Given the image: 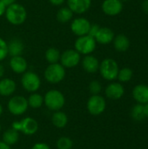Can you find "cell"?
I'll list each match as a JSON object with an SVG mask.
<instances>
[{
	"instance_id": "1",
	"label": "cell",
	"mask_w": 148,
	"mask_h": 149,
	"mask_svg": "<svg viewBox=\"0 0 148 149\" xmlns=\"http://www.w3.org/2000/svg\"><path fill=\"white\" fill-rule=\"evenodd\" d=\"M5 17L7 21L13 25H20L26 20L27 12L25 8L19 3H13L6 7Z\"/></svg>"
},
{
	"instance_id": "2",
	"label": "cell",
	"mask_w": 148,
	"mask_h": 149,
	"mask_svg": "<svg viewBox=\"0 0 148 149\" xmlns=\"http://www.w3.org/2000/svg\"><path fill=\"white\" fill-rule=\"evenodd\" d=\"M44 103L49 110L59 111L65 104V98L64 94L58 90H50L44 97Z\"/></svg>"
},
{
	"instance_id": "3",
	"label": "cell",
	"mask_w": 148,
	"mask_h": 149,
	"mask_svg": "<svg viewBox=\"0 0 148 149\" xmlns=\"http://www.w3.org/2000/svg\"><path fill=\"white\" fill-rule=\"evenodd\" d=\"M11 128L26 135H33L38 130V124L35 119L26 117L21 120L13 121L11 124Z\"/></svg>"
},
{
	"instance_id": "4",
	"label": "cell",
	"mask_w": 148,
	"mask_h": 149,
	"mask_svg": "<svg viewBox=\"0 0 148 149\" xmlns=\"http://www.w3.org/2000/svg\"><path fill=\"white\" fill-rule=\"evenodd\" d=\"M99 72L103 79L112 81L117 79L120 71L118 63L113 58H106L99 64Z\"/></svg>"
},
{
	"instance_id": "5",
	"label": "cell",
	"mask_w": 148,
	"mask_h": 149,
	"mask_svg": "<svg viewBox=\"0 0 148 149\" xmlns=\"http://www.w3.org/2000/svg\"><path fill=\"white\" fill-rule=\"evenodd\" d=\"M65 77V68L59 63L50 64L44 71V78L51 84H58Z\"/></svg>"
},
{
	"instance_id": "6",
	"label": "cell",
	"mask_w": 148,
	"mask_h": 149,
	"mask_svg": "<svg viewBox=\"0 0 148 149\" xmlns=\"http://www.w3.org/2000/svg\"><path fill=\"white\" fill-rule=\"evenodd\" d=\"M96 40L94 38L89 35H84L78 37L74 44V49L81 55H89L94 52L96 48Z\"/></svg>"
},
{
	"instance_id": "7",
	"label": "cell",
	"mask_w": 148,
	"mask_h": 149,
	"mask_svg": "<svg viewBox=\"0 0 148 149\" xmlns=\"http://www.w3.org/2000/svg\"><path fill=\"white\" fill-rule=\"evenodd\" d=\"M7 107H8L9 112L11 114L22 115L27 111L29 105H28L27 99L20 95H16L10 99V100L8 101Z\"/></svg>"
},
{
	"instance_id": "8",
	"label": "cell",
	"mask_w": 148,
	"mask_h": 149,
	"mask_svg": "<svg viewBox=\"0 0 148 149\" xmlns=\"http://www.w3.org/2000/svg\"><path fill=\"white\" fill-rule=\"evenodd\" d=\"M21 84L25 91L36 93L41 86V80L37 73L33 72H25L22 76Z\"/></svg>"
},
{
	"instance_id": "9",
	"label": "cell",
	"mask_w": 148,
	"mask_h": 149,
	"mask_svg": "<svg viewBox=\"0 0 148 149\" xmlns=\"http://www.w3.org/2000/svg\"><path fill=\"white\" fill-rule=\"evenodd\" d=\"M86 107L88 112L92 115L98 116L105 112L106 107V102L105 98L99 94L92 95L87 101Z\"/></svg>"
},
{
	"instance_id": "10",
	"label": "cell",
	"mask_w": 148,
	"mask_h": 149,
	"mask_svg": "<svg viewBox=\"0 0 148 149\" xmlns=\"http://www.w3.org/2000/svg\"><path fill=\"white\" fill-rule=\"evenodd\" d=\"M80 54L75 49H68L60 55V64L65 68H72L80 62Z\"/></svg>"
},
{
	"instance_id": "11",
	"label": "cell",
	"mask_w": 148,
	"mask_h": 149,
	"mask_svg": "<svg viewBox=\"0 0 148 149\" xmlns=\"http://www.w3.org/2000/svg\"><path fill=\"white\" fill-rule=\"evenodd\" d=\"M90 21L85 17H77L71 24L72 31L78 37L87 35L91 27Z\"/></svg>"
},
{
	"instance_id": "12",
	"label": "cell",
	"mask_w": 148,
	"mask_h": 149,
	"mask_svg": "<svg viewBox=\"0 0 148 149\" xmlns=\"http://www.w3.org/2000/svg\"><path fill=\"white\" fill-rule=\"evenodd\" d=\"M101 8L106 15L113 17L122 11L123 3L120 0H104Z\"/></svg>"
},
{
	"instance_id": "13",
	"label": "cell",
	"mask_w": 148,
	"mask_h": 149,
	"mask_svg": "<svg viewBox=\"0 0 148 149\" xmlns=\"http://www.w3.org/2000/svg\"><path fill=\"white\" fill-rule=\"evenodd\" d=\"M66 2L67 7L77 14L86 12L92 5V0H66Z\"/></svg>"
},
{
	"instance_id": "14",
	"label": "cell",
	"mask_w": 148,
	"mask_h": 149,
	"mask_svg": "<svg viewBox=\"0 0 148 149\" xmlns=\"http://www.w3.org/2000/svg\"><path fill=\"white\" fill-rule=\"evenodd\" d=\"M125 93L124 86L118 82H113L109 84L106 88V95L108 99L113 100H120Z\"/></svg>"
},
{
	"instance_id": "15",
	"label": "cell",
	"mask_w": 148,
	"mask_h": 149,
	"mask_svg": "<svg viewBox=\"0 0 148 149\" xmlns=\"http://www.w3.org/2000/svg\"><path fill=\"white\" fill-rule=\"evenodd\" d=\"M94 38L96 42L100 45H108L113 42L114 33L108 27H100Z\"/></svg>"
},
{
	"instance_id": "16",
	"label": "cell",
	"mask_w": 148,
	"mask_h": 149,
	"mask_svg": "<svg viewBox=\"0 0 148 149\" xmlns=\"http://www.w3.org/2000/svg\"><path fill=\"white\" fill-rule=\"evenodd\" d=\"M10 69L17 74L24 73L26 72L28 64L24 58L20 56H13L10 59Z\"/></svg>"
},
{
	"instance_id": "17",
	"label": "cell",
	"mask_w": 148,
	"mask_h": 149,
	"mask_svg": "<svg viewBox=\"0 0 148 149\" xmlns=\"http://www.w3.org/2000/svg\"><path fill=\"white\" fill-rule=\"evenodd\" d=\"M133 97L139 103L145 105L148 103V86L147 85H137L133 90Z\"/></svg>"
},
{
	"instance_id": "18",
	"label": "cell",
	"mask_w": 148,
	"mask_h": 149,
	"mask_svg": "<svg viewBox=\"0 0 148 149\" xmlns=\"http://www.w3.org/2000/svg\"><path fill=\"white\" fill-rule=\"evenodd\" d=\"M99 64L100 63L99 59L91 54L85 55V58L82 59V67L85 72L89 73H95L96 72H98L99 68Z\"/></svg>"
},
{
	"instance_id": "19",
	"label": "cell",
	"mask_w": 148,
	"mask_h": 149,
	"mask_svg": "<svg viewBox=\"0 0 148 149\" xmlns=\"http://www.w3.org/2000/svg\"><path fill=\"white\" fill-rule=\"evenodd\" d=\"M17 88L15 81L11 79L5 78L0 79V95L3 97H8L12 95Z\"/></svg>"
},
{
	"instance_id": "20",
	"label": "cell",
	"mask_w": 148,
	"mask_h": 149,
	"mask_svg": "<svg viewBox=\"0 0 148 149\" xmlns=\"http://www.w3.org/2000/svg\"><path fill=\"white\" fill-rule=\"evenodd\" d=\"M113 42L115 50L120 52H124L127 51L128 48L130 47V40L124 34H119L116 37H114Z\"/></svg>"
},
{
	"instance_id": "21",
	"label": "cell",
	"mask_w": 148,
	"mask_h": 149,
	"mask_svg": "<svg viewBox=\"0 0 148 149\" xmlns=\"http://www.w3.org/2000/svg\"><path fill=\"white\" fill-rule=\"evenodd\" d=\"M24 49L23 42L18 38H13L8 43V54L11 57L20 56Z\"/></svg>"
},
{
	"instance_id": "22",
	"label": "cell",
	"mask_w": 148,
	"mask_h": 149,
	"mask_svg": "<svg viewBox=\"0 0 148 149\" xmlns=\"http://www.w3.org/2000/svg\"><path fill=\"white\" fill-rule=\"evenodd\" d=\"M51 122L56 127L64 128L68 123V117L65 113L61 112L60 110L56 111L51 116Z\"/></svg>"
},
{
	"instance_id": "23",
	"label": "cell",
	"mask_w": 148,
	"mask_h": 149,
	"mask_svg": "<svg viewBox=\"0 0 148 149\" xmlns=\"http://www.w3.org/2000/svg\"><path fill=\"white\" fill-rule=\"evenodd\" d=\"M18 140H19V132L14 130L11 127L6 130L3 134V141L7 145H9L10 147L17 143Z\"/></svg>"
},
{
	"instance_id": "24",
	"label": "cell",
	"mask_w": 148,
	"mask_h": 149,
	"mask_svg": "<svg viewBox=\"0 0 148 149\" xmlns=\"http://www.w3.org/2000/svg\"><path fill=\"white\" fill-rule=\"evenodd\" d=\"M28 105L31 108L37 109L42 107L44 104V97L38 93H31V94L27 99Z\"/></svg>"
},
{
	"instance_id": "25",
	"label": "cell",
	"mask_w": 148,
	"mask_h": 149,
	"mask_svg": "<svg viewBox=\"0 0 148 149\" xmlns=\"http://www.w3.org/2000/svg\"><path fill=\"white\" fill-rule=\"evenodd\" d=\"M73 16V12L68 7H62L57 12V19L60 23L69 22Z\"/></svg>"
},
{
	"instance_id": "26",
	"label": "cell",
	"mask_w": 148,
	"mask_h": 149,
	"mask_svg": "<svg viewBox=\"0 0 148 149\" xmlns=\"http://www.w3.org/2000/svg\"><path fill=\"white\" fill-rule=\"evenodd\" d=\"M61 53L59 51L54 47H50L45 52V59L49 64L58 63L60 59Z\"/></svg>"
},
{
	"instance_id": "27",
	"label": "cell",
	"mask_w": 148,
	"mask_h": 149,
	"mask_svg": "<svg viewBox=\"0 0 148 149\" xmlns=\"http://www.w3.org/2000/svg\"><path fill=\"white\" fill-rule=\"evenodd\" d=\"M131 115H132V118L135 121H142L146 118L145 113H144V105L139 104V103L135 105L132 109Z\"/></svg>"
},
{
	"instance_id": "28",
	"label": "cell",
	"mask_w": 148,
	"mask_h": 149,
	"mask_svg": "<svg viewBox=\"0 0 148 149\" xmlns=\"http://www.w3.org/2000/svg\"><path fill=\"white\" fill-rule=\"evenodd\" d=\"M133 71L132 69L128 68V67H124L122 69H120L118 73V77L117 79L120 81V82H128L132 79L133 78Z\"/></svg>"
},
{
	"instance_id": "29",
	"label": "cell",
	"mask_w": 148,
	"mask_h": 149,
	"mask_svg": "<svg viewBox=\"0 0 148 149\" xmlns=\"http://www.w3.org/2000/svg\"><path fill=\"white\" fill-rule=\"evenodd\" d=\"M73 147V141L69 137L62 136L57 141L58 149H72Z\"/></svg>"
},
{
	"instance_id": "30",
	"label": "cell",
	"mask_w": 148,
	"mask_h": 149,
	"mask_svg": "<svg viewBox=\"0 0 148 149\" xmlns=\"http://www.w3.org/2000/svg\"><path fill=\"white\" fill-rule=\"evenodd\" d=\"M89 91L92 95L99 94L102 91V86L99 81L98 80H92L89 84Z\"/></svg>"
},
{
	"instance_id": "31",
	"label": "cell",
	"mask_w": 148,
	"mask_h": 149,
	"mask_svg": "<svg viewBox=\"0 0 148 149\" xmlns=\"http://www.w3.org/2000/svg\"><path fill=\"white\" fill-rule=\"evenodd\" d=\"M8 55V43L0 38V62Z\"/></svg>"
},
{
	"instance_id": "32",
	"label": "cell",
	"mask_w": 148,
	"mask_h": 149,
	"mask_svg": "<svg viewBox=\"0 0 148 149\" xmlns=\"http://www.w3.org/2000/svg\"><path fill=\"white\" fill-rule=\"evenodd\" d=\"M99 28H100V26L98 25V24H91V27H90V30H89L87 35H89V36H91L92 38H95V36H96L97 32L99 31Z\"/></svg>"
},
{
	"instance_id": "33",
	"label": "cell",
	"mask_w": 148,
	"mask_h": 149,
	"mask_svg": "<svg viewBox=\"0 0 148 149\" xmlns=\"http://www.w3.org/2000/svg\"><path fill=\"white\" fill-rule=\"evenodd\" d=\"M31 149H51L48 144L44 142H38L32 146Z\"/></svg>"
},
{
	"instance_id": "34",
	"label": "cell",
	"mask_w": 148,
	"mask_h": 149,
	"mask_svg": "<svg viewBox=\"0 0 148 149\" xmlns=\"http://www.w3.org/2000/svg\"><path fill=\"white\" fill-rule=\"evenodd\" d=\"M65 1H66V0H49V2H50L51 4L56 5V6H58V5L63 4Z\"/></svg>"
},
{
	"instance_id": "35",
	"label": "cell",
	"mask_w": 148,
	"mask_h": 149,
	"mask_svg": "<svg viewBox=\"0 0 148 149\" xmlns=\"http://www.w3.org/2000/svg\"><path fill=\"white\" fill-rule=\"evenodd\" d=\"M6 7H8V6H10V5H11V4H13V3H16V0H0Z\"/></svg>"
},
{
	"instance_id": "36",
	"label": "cell",
	"mask_w": 148,
	"mask_h": 149,
	"mask_svg": "<svg viewBox=\"0 0 148 149\" xmlns=\"http://www.w3.org/2000/svg\"><path fill=\"white\" fill-rule=\"evenodd\" d=\"M5 10H6V6L0 1V17L3 16V15H4Z\"/></svg>"
},
{
	"instance_id": "37",
	"label": "cell",
	"mask_w": 148,
	"mask_h": 149,
	"mask_svg": "<svg viewBox=\"0 0 148 149\" xmlns=\"http://www.w3.org/2000/svg\"><path fill=\"white\" fill-rule=\"evenodd\" d=\"M142 10L148 13V0H145L143 3H142Z\"/></svg>"
},
{
	"instance_id": "38",
	"label": "cell",
	"mask_w": 148,
	"mask_h": 149,
	"mask_svg": "<svg viewBox=\"0 0 148 149\" xmlns=\"http://www.w3.org/2000/svg\"><path fill=\"white\" fill-rule=\"evenodd\" d=\"M0 149H10V147L2 141H0Z\"/></svg>"
},
{
	"instance_id": "39",
	"label": "cell",
	"mask_w": 148,
	"mask_h": 149,
	"mask_svg": "<svg viewBox=\"0 0 148 149\" xmlns=\"http://www.w3.org/2000/svg\"><path fill=\"white\" fill-rule=\"evenodd\" d=\"M3 74H4V67H3V65L0 63V79H2V77L3 76Z\"/></svg>"
},
{
	"instance_id": "40",
	"label": "cell",
	"mask_w": 148,
	"mask_h": 149,
	"mask_svg": "<svg viewBox=\"0 0 148 149\" xmlns=\"http://www.w3.org/2000/svg\"><path fill=\"white\" fill-rule=\"evenodd\" d=\"M144 113H145L146 118H148V103L144 105Z\"/></svg>"
},
{
	"instance_id": "41",
	"label": "cell",
	"mask_w": 148,
	"mask_h": 149,
	"mask_svg": "<svg viewBox=\"0 0 148 149\" xmlns=\"http://www.w3.org/2000/svg\"><path fill=\"white\" fill-rule=\"evenodd\" d=\"M2 113H3V107H2V106L0 104V116L2 115Z\"/></svg>"
},
{
	"instance_id": "42",
	"label": "cell",
	"mask_w": 148,
	"mask_h": 149,
	"mask_svg": "<svg viewBox=\"0 0 148 149\" xmlns=\"http://www.w3.org/2000/svg\"><path fill=\"white\" fill-rule=\"evenodd\" d=\"M120 1H121V2L123 3V2H126V1H128V0H120Z\"/></svg>"
},
{
	"instance_id": "43",
	"label": "cell",
	"mask_w": 148,
	"mask_h": 149,
	"mask_svg": "<svg viewBox=\"0 0 148 149\" xmlns=\"http://www.w3.org/2000/svg\"><path fill=\"white\" fill-rule=\"evenodd\" d=\"M0 131H1V125H0Z\"/></svg>"
}]
</instances>
